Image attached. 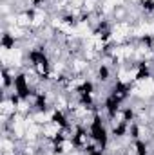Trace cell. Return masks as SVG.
Instances as JSON below:
<instances>
[{
    "instance_id": "cell-1",
    "label": "cell",
    "mask_w": 154,
    "mask_h": 155,
    "mask_svg": "<svg viewBox=\"0 0 154 155\" xmlns=\"http://www.w3.org/2000/svg\"><path fill=\"white\" fill-rule=\"evenodd\" d=\"M75 144H76L78 150H83V152H87L89 150V146L94 143V137H93V134H91V130H87V128H80L76 132V135H75Z\"/></svg>"
},
{
    "instance_id": "cell-3",
    "label": "cell",
    "mask_w": 154,
    "mask_h": 155,
    "mask_svg": "<svg viewBox=\"0 0 154 155\" xmlns=\"http://www.w3.org/2000/svg\"><path fill=\"white\" fill-rule=\"evenodd\" d=\"M20 96H7V97H2V103H0V114L4 116H15L16 114V101H18Z\"/></svg>"
},
{
    "instance_id": "cell-5",
    "label": "cell",
    "mask_w": 154,
    "mask_h": 155,
    "mask_svg": "<svg viewBox=\"0 0 154 155\" xmlns=\"http://www.w3.org/2000/svg\"><path fill=\"white\" fill-rule=\"evenodd\" d=\"M18 148H20V143L15 141L13 137H2L0 139V152H13V150H18Z\"/></svg>"
},
{
    "instance_id": "cell-2",
    "label": "cell",
    "mask_w": 154,
    "mask_h": 155,
    "mask_svg": "<svg viewBox=\"0 0 154 155\" xmlns=\"http://www.w3.org/2000/svg\"><path fill=\"white\" fill-rule=\"evenodd\" d=\"M62 124H58L56 121H49L42 126V137L47 141H56L60 139V132H62Z\"/></svg>"
},
{
    "instance_id": "cell-7",
    "label": "cell",
    "mask_w": 154,
    "mask_h": 155,
    "mask_svg": "<svg viewBox=\"0 0 154 155\" xmlns=\"http://www.w3.org/2000/svg\"><path fill=\"white\" fill-rule=\"evenodd\" d=\"M20 155H22V153H20Z\"/></svg>"
},
{
    "instance_id": "cell-6",
    "label": "cell",
    "mask_w": 154,
    "mask_h": 155,
    "mask_svg": "<svg viewBox=\"0 0 154 155\" xmlns=\"http://www.w3.org/2000/svg\"><path fill=\"white\" fill-rule=\"evenodd\" d=\"M2 155H20L18 150H13V152H2Z\"/></svg>"
},
{
    "instance_id": "cell-4",
    "label": "cell",
    "mask_w": 154,
    "mask_h": 155,
    "mask_svg": "<svg viewBox=\"0 0 154 155\" xmlns=\"http://www.w3.org/2000/svg\"><path fill=\"white\" fill-rule=\"evenodd\" d=\"M16 25L24 29L33 27V11H18L16 13Z\"/></svg>"
}]
</instances>
